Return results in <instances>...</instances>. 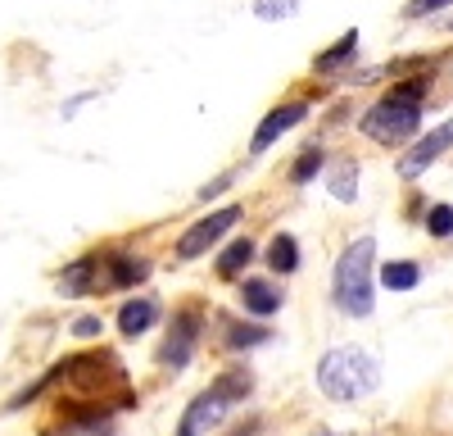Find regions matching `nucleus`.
<instances>
[{
  "mask_svg": "<svg viewBox=\"0 0 453 436\" xmlns=\"http://www.w3.org/2000/svg\"><path fill=\"white\" fill-rule=\"evenodd\" d=\"M431 78H412V82H399L386 100H376L367 114H363V132L381 145H395V141H408L422 123V96H426Z\"/></svg>",
  "mask_w": 453,
  "mask_h": 436,
  "instance_id": "obj_1",
  "label": "nucleus"
},
{
  "mask_svg": "<svg viewBox=\"0 0 453 436\" xmlns=\"http://www.w3.org/2000/svg\"><path fill=\"white\" fill-rule=\"evenodd\" d=\"M372 260H376V241L358 237L345 254L335 260V277H331V296L349 318H367L376 305V282H372Z\"/></svg>",
  "mask_w": 453,
  "mask_h": 436,
  "instance_id": "obj_2",
  "label": "nucleus"
},
{
  "mask_svg": "<svg viewBox=\"0 0 453 436\" xmlns=\"http://www.w3.org/2000/svg\"><path fill=\"white\" fill-rule=\"evenodd\" d=\"M376 382H381V369H376V359L358 346H340L318 363V386L331 400H363V395L376 391Z\"/></svg>",
  "mask_w": 453,
  "mask_h": 436,
  "instance_id": "obj_3",
  "label": "nucleus"
},
{
  "mask_svg": "<svg viewBox=\"0 0 453 436\" xmlns=\"http://www.w3.org/2000/svg\"><path fill=\"white\" fill-rule=\"evenodd\" d=\"M55 378L73 386V400H91V405H100V391H127L119 359H113L109 350L73 354L68 363H59V369H55Z\"/></svg>",
  "mask_w": 453,
  "mask_h": 436,
  "instance_id": "obj_4",
  "label": "nucleus"
},
{
  "mask_svg": "<svg viewBox=\"0 0 453 436\" xmlns=\"http://www.w3.org/2000/svg\"><path fill=\"white\" fill-rule=\"evenodd\" d=\"M50 436H113V409L91 405V400H68L59 405V423Z\"/></svg>",
  "mask_w": 453,
  "mask_h": 436,
  "instance_id": "obj_5",
  "label": "nucleus"
},
{
  "mask_svg": "<svg viewBox=\"0 0 453 436\" xmlns=\"http://www.w3.org/2000/svg\"><path fill=\"white\" fill-rule=\"evenodd\" d=\"M196 346H200V314L181 309V314L173 318V327H168L164 346H159V363H164V369H173V373H181L186 363H191Z\"/></svg>",
  "mask_w": 453,
  "mask_h": 436,
  "instance_id": "obj_6",
  "label": "nucleus"
},
{
  "mask_svg": "<svg viewBox=\"0 0 453 436\" xmlns=\"http://www.w3.org/2000/svg\"><path fill=\"white\" fill-rule=\"evenodd\" d=\"M236 218H241V209H236V205L213 209L209 218H200V223L177 241V260H200V254H204L209 245H218V237H222V232H232V228H236Z\"/></svg>",
  "mask_w": 453,
  "mask_h": 436,
  "instance_id": "obj_7",
  "label": "nucleus"
},
{
  "mask_svg": "<svg viewBox=\"0 0 453 436\" xmlns=\"http://www.w3.org/2000/svg\"><path fill=\"white\" fill-rule=\"evenodd\" d=\"M150 264L145 260H132L123 250H104L96 260V291H119V286H136L145 282Z\"/></svg>",
  "mask_w": 453,
  "mask_h": 436,
  "instance_id": "obj_8",
  "label": "nucleus"
},
{
  "mask_svg": "<svg viewBox=\"0 0 453 436\" xmlns=\"http://www.w3.org/2000/svg\"><path fill=\"white\" fill-rule=\"evenodd\" d=\"M449 145H453V119H449V123H440L435 132H426L418 145H412V151L399 160V173H403V177H422V173H426V168L449 151Z\"/></svg>",
  "mask_w": 453,
  "mask_h": 436,
  "instance_id": "obj_9",
  "label": "nucleus"
},
{
  "mask_svg": "<svg viewBox=\"0 0 453 436\" xmlns=\"http://www.w3.org/2000/svg\"><path fill=\"white\" fill-rule=\"evenodd\" d=\"M222 414H226V400H218L213 391H204V395H196L191 405H186L177 436H204V432H213L222 423Z\"/></svg>",
  "mask_w": 453,
  "mask_h": 436,
  "instance_id": "obj_10",
  "label": "nucleus"
},
{
  "mask_svg": "<svg viewBox=\"0 0 453 436\" xmlns=\"http://www.w3.org/2000/svg\"><path fill=\"white\" fill-rule=\"evenodd\" d=\"M304 114H309V105H304V100L277 105L273 114H268V119L258 123V132H254V151H268V145H273L277 136H286V132H290V128H295L299 119H304Z\"/></svg>",
  "mask_w": 453,
  "mask_h": 436,
  "instance_id": "obj_11",
  "label": "nucleus"
},
{
  "mask_svg": "<svg viewBox=\"0 0 453 436\" xmlns=\"http://www.w3.org/2000/svg\"><path fill=\"white\" fill-rule=\"evenodd\" d=\"M241 300H245V309H250L254 318H268V314L281 309V291H277L273 282H263V277H245V282H241Z\"/></svg>",
  "mask_w": 453,
  "mask_h": 436,
  "instance_id": "obj_12",
  "label": "nucleus"
},
{
  "mask_svg": "<svg viewBox=\"0 0 453 436\" xmlns=\"http://www.w3.org/2000/svg\"><path fill=\"white\" fill-rule=\"evenodd\" d=\"M155 318H159V305L155 300H127L123 309H119V332L123 337H141V332H150L155 327Z\"/></svg>",
  "mask_w": 453,
  "mask_h": 436,
  "instance_id": "obj_13",
  "label": "nucleus"
},
{
  "mask_svg": "<svg viewBox=\"0 0 453 436\" xmlns=\"http://www.w3.org/2000/svg\"><path fill=\"white\" fill-rule=\"evenodd\" d=\"M87 291H96V254L68 264L64 277H59V296H87Z\"/></svg>",
  "mask_w": 453,
  "mask_h": 436,
  "instance_id": "obj_14",
  "label": "nucleus"
},
{
  "mask_svg": "<svg viewBox=\"0 0 453 436\" xmlns=\"http://www.w3.org/2000/svg\"><path fill=\"white\" fill-rule=\"evenodd\" d=\"M226 350H254V346H268L273 332L268 327H254V323H226Z\"/></svg>",
  "mask_w": 453,
  "mask_h": 436,
  "instance_id": "obj_15",
  "label": "nucleus"
},
{
  "mask_svg": "<svg viewBox=\"0 0 453 436\" xmlns=\"http://www.w3.org/2000/svg\"><path fill=\"white\" fill-rule=\"evenodd\" d=\"M418 277H422V269L412 264V260H390L381 269V286L386 291H412V286H418Z\"/></svg>",
  "mask_w": 453,
  "mask_h": 436,
  "instance_id": "obj_16",
  "label": "nucleus"
},
{
  "mask_svg": "<svg viewBox=\"0 0 453 436\" xmlns=\"http://www.w3.org/2000/svg\"><path fill=\"white\" fill-rule=\"evenodd\" d=\"M250 260H254V241H250V237H245V241H232V245L218 254V277H236Z\"/></svg>",
  "mask_w": 453,
  "mask_h": 436,
  "instance_id": "obj_17",
  "label": "nucleus"
},
{
  "mask_svg": "<svg viewBox=\"0 0 453 436\" xmlns=\"http://www.w3.org/2000/svg\"><path fill=\"white\" fill-rule=\"evenodd\" d=\"M250 386H254V382H250V373H245V369H232V373H222L209 391H213L218 400H226V405H236V400H245V395H250Z\"/></svg>",
  "mask_w": 453,
  "mask_h": 436,
  "instance_id": "obj_18",
  "label": "nucleus"
},
{
  "mask_svg": "<svg viewBox=\"0 0 453 436\" xmlns=\"http://www.w3.org/2000/svg\"><path fill=\"white\" fill-rule=\"evenodd\" d=\"M268 264H273L277 273H295V269H299L295 237H286V232H277V237H273V245H268Z\"/></svg>",
  "mask_w": 453,
  "mask_h": 436,
  "instance_id": "obj_19",
  "label": "nucleus"
},
{
  "mask_svg": "<svg viewBox=\"0 0 453 436\" xmlns=\"http://www.w3.org/2000/svg\"><path fill=\"white\" fill-rule=\"evenodd\" d=\"M326 187H331V196L335 200H354L358 196V168L345 160V164H335V173L326 177Z\"/></svg>",
  "mask_w": 453,
  "mask_h": 436,
  "instance_id": "obj_20",
  "label": "nucleus"
},
{
  "mask_svg": "<svg viewBox=\"0 0 453 436\" xmlns=\"http://www.w3.org/2000/svg\"><path fill=\"white\" fill-rule=\"evenodd\" d=\"M354 51H358V32H345V36H340V42H335L326 55H318V68H335V64H345Z\"/></svg>",
  "mask_w": 453,
  "mask_h": 436,
  "instance_id": "obj_21",
  "label": "nucleus"
},
{
  "mask_svg": "<svg viewBox=\"0 0 453 436\" xmlns=\"http://www.w3.org/2000/svg\"><path fill=\"white\" fill-rule=\"evenodd\" d=\"M299 10V0H254V14L263 19V23H281V19H290Z\"/></svg>",
  "mask_w": 453,
  "mask_h": 436,
  "instance_id": "obj_22",
  "label": "nucleus"
},
{
  "mask_svg": "<svg viewBox=\"0 0 453 436\" xmlns=\"http://www.w3.org/2000/svg\"><path fill=\"white\" fill-rule=\"evenodd\" d=\"M322 164H326V160H322V151H318V145H309V151L295 160V168H290V182H313Z\"/></svg>",
  "mask_w": 453,
  "mask_h": 436,
  "instance_id": "obj_23",
  "label": "nucleus"
},
{
  "mask_svg": "<svg viewBox=\"0 0 453 436\" xmlns=\"http://www.w3.org/2000/svg\"><path fill=\"white\" fill-rule=\"evenodd\" d=\"M426 232L431 237H453V205H431L426 209Z\"/></svg>",
  "mask_w": 453,
  "mask_h": 436,
  "instance_id": "obj_24",
  "label": "nucleus"
},
{
  "mask_svg": "<svg viewBox=\"0 0 453 436\" xmlns=\"http://www.w3.org/2000/svg\"><path fill=\"white\" fill-rule=\"evenodd\" d=\"M449 0H412L408 5V19H426V14H435V10H444Z\"/></svg>",
  "mask_w": 453,
  "mask_h": 436,
  "instance_id": "obj_25",
  "label": "nucleus"
},
{
  "mask_svg": "<svg viewBox=\"0 0 453 436\" xmlns=\"http://www.w3.org/2000/svg\"><path fill=\"white\" fill-rule=\"evenodd\" d=\"M73 337H100V318H78V323H73Z\"/></svg>",
  "mask_w": 453,
  "mask_h": 436,
  "instance_id": "obj_26",
  "label": "nucleus"
}]
</instances>
